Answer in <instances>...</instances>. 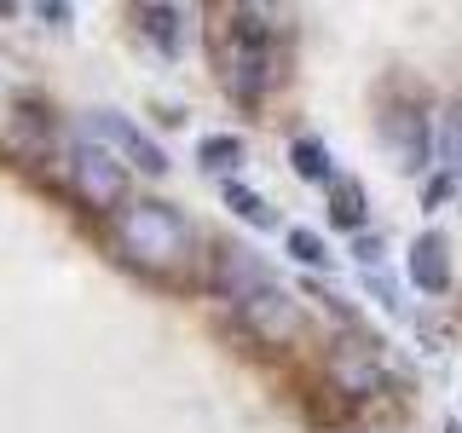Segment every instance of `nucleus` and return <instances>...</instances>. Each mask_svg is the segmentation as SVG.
Listing matches in <instances>:
<instances>
[{"label": "nucleus", "mask_w": 462, "mask_h": 433, "mask_svg": "<svg viewBox=\"0 0 462 433\" xmlns=\"http://www.w3.org/2000/svg\"><path fill=\"white\" fill-rule=\"evenodd\" d=\"M110 237H116V249H122L127 266L151 272V278H173V272L191 260V220L162 197H139V202H127V208H116Z\"/></svg>", "instance_id": "f257e3e1"}, {"label": "nucleus", "mask_w": 462, "mask_h": 433, "mask_svg": "<svg viewBox=\"0 0 462 433\" xmlns=\"http://www.w3.org/2000/svg\"><path fill=\"white\" fill-rule=\"evenodd\" d=\"M272 76H278V29L260 6H237L226 18V87L237 105H260Z\"/></svg>", "instance_id": "f03ea898"}, {"label": "nucleus", "mask_w": 462, "mask_h": 433, "mask_svg": "<svg viewBox=\"0 0 462 433\" xmlns=\"http://www.w3.org/2000/svg\"><path fill=\"white\" fill-rule=\"evenodd\" d=\"M64 168H69V185H76V197L87 208H98V214L127 208V173L98 139H76L64 151Z\"/></svg>", "instance_id": "7ed1b4c3"}, {"label": "nucleus", "mask_w": 462, "mask_h": 433, "mask_svg": "<svg viewBox=\"0 0 462 433\" xmlns=\"http://www.w3.org/2000/svg\"><path fill=\"white\" fill-rule=\"evenodd\" d=\"M87 134L105 144V151H116V156H127L134 168H144V173H168V151L144 134L139 122H127L122 110H87Z\"/></svg>", "instance_id": "20e7f679"}, {"label": "nucleus", "mask_w": 462, "mask_h": 433, "mask_svg": "<svg viewBox=\"0 0 462 433\" xmlns=\"http://www.w3.org/2000/svg\"><path fill=\"white\" fill-rule=\"evenodd\" d=\"M237 324L249 329V336L260 346H283V341H295L300 336V300L289 295V289H260V295H249L237 307Z\"/></svg>", "instance_id": "39448f33"}, {"label": "nucleus", "mask_w": 462, "mask_h": 433, "mask_svg": "<svg viewBox=\"0 0 462 433\" xmlns=\"http://www.w3.org/2000/svg\"><path fill=\"white\" fill-rule=\"evenodd\" d=\"M375 134H382L387 156H393L404 173L428 168V156H433V134H428V115H422V110H387L382 122H375Z\"/></svg>", "instance_id": "423d86ee"}, {"label": "nucleus", "mask_w": 462, "mask_h": 433, "mask_svg": "<svg viewBox=\"0 0 462 433\" xmlns=\"http://www.w3.org/2000/svg\"><path fill=\"white\" fill-rule=\"evenodd\" d=\"M214 289H220L231 307H243L249 295L272 289V278H266V266L254 260V249H243V243H220V249H214Z\"/></svg>", "instance_id": "0eeeda50"}, {"label": "nucleus", "mask_w": 462, "mask_h": 433, "mask_svg": "<svg viewBox=\"0 0 462 433\" xmlns=\"http://www.w3.org/2000/svg\"><path fill=\"white\" fill-rule=\"evenodd\" d=\"M411 283L422 289V295H445L451 289V243L439 237V231H422V237L411 243Z\"/></svg>", "instance_id": "6e6552de"}, {"label": "nucleus", "mask_w": 462, "mask_h": 433, "mask_svg": "<svg viewBox=\"0 0 462 433\" xmlns=\"http://www.w3.org/2000/svg\"><path fill=\"white\" fill-rule=\"evenodd\" d=\"M134 23H139V35H144V41H156V47H162V58H180V52H185L191 18H185L180 6H139V12H134Z\"/></svg>", "instance_id": "1a4fd4ad"}, {"label": "nucleus", "mask_w": 462, "mask_h": 433, "mask_svg": "<svg viewBox=\"0 0 462 433\" xmlns=\"http://www.w3.org/2000/svg\"><path fill=\"white\" fill-rule=\"evenodd\" d=\"M289 162H295V173L307 185H336L341 173H336V156H329V144L324 139H312V134H300L295 144H289Z\"/></svg>", "instance_id": "9d476101"}, {"label": "nucleus", "mask_w": 462, "mask_h": 433, "mask_svg": "<svg viewBox=\"0 0 462 433\" xmlns=\"http://www.w3.org/2000/svg\"><path fill=\"white\" fill-rule=\"evenodd\" d=\"M226 208L237 214V220L260 226V231H278V214H272V202L260 197V191H249L243 180H226Z\"/></svg>", "instance_id": "9b49d317"}, {"label": "nucleus", "mask_w": 462, "mask_h": 433, "mask_svg": "<svg viewBox=\"0 0 462 433\" xmlns=\"http://www.w3.org/2000/svg\"><path fill=\"white\" fill-rule=\"evenodd\" d=\"M329 226H341V231L365 226V185H358V180H336V185H329Z\"/></svg>", "instance_id": "f8f14e48"}, {"label": "nucleus", "mask_w": 462, "mask_h": 433, "mask_svg": "<svg viewBox=\"0 0 462 433\" xmlns=\"http://www.w3.org/2000/svg\"><path fill=\"white\" fill-rule=\"evenodd\" d=\"M197 162L208 168V173H231V168L243 162V139H231V134L202 139V144H197Z\"/></svg>", "instance_id": "ddd939ff"}, {"label": "nucleus", "mask_w": 462, "mask_h": 433, "mask_svg": "<svg viewBox=\"0 0 462 433\" xmlns=\"http://www.w3.org/2000/svg\"><path fill=\"white\" fill-rule=\"evenodd\" d=\"M289 254H295L300 266H329L324 237H318V231H307V226H295V231H289Z\"/></svg>", "instance_id": "4468645a"}, {"label": "nucleus", "mask_w": 462, "mask_h": 433, "mask_svg": "<svg viewBox=\"0 0 462 433\" xmlns=\"http://www.w3.org/2000/svg\"><path fill=\"white\" fill-rule=\"evenodd\" d=\"M445 433H462V422H445Z\"/></svg>", "instance_id": "2eb2a0df"}]
</instances>
